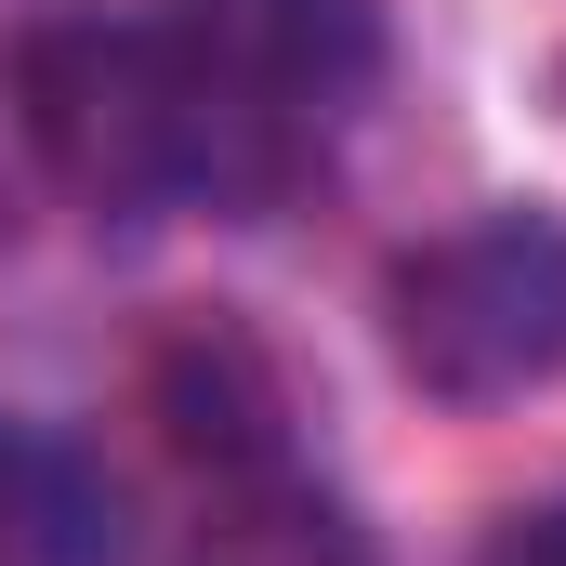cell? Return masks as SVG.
Returning <instances> with one entry per match:
<instances>
[{
	"instance_id": "obj_1",
	"label": "cell",
	"mask_w": 566,
	"mask_h": 566,
	"mask_svg": "<svg viewBox=\"0 0 566 566\" xmlns=\"http://www.w3.org/2000/svg\"><path fill=\"white\" fill-rule=\"evenodd\" d=\"M145 27L198 93L211 211H277L382 93V0H158Z\"/></svg>"
},
{
	"instance_id": "obj_2",
	"label": "cell",
	"mask_w": 566,
	"mask_h": 566,
	"mask_svg": "<svg viewBox=\"0 0 566 566\" xmlns=\"http://www.w3.org/2000/svg\"><path fill=\"white\" fill-rule=\"evenodd\" d=\"M382 356L434 409H514L566 382V211H474L382 277Z\"/></svg>"
},
{
	"instance_id": "obj_3",
	"label": "cell",
	"mask_w": 566,
	"mask_h": 566,
	"mask_svg": "<svg viewBox=\"0 0 566 566\" xmlns=\"http://www.w3.org/2000/svg\"><path fill=\"white\" fill-rule=\"evenodd\" d=\"M13 106H27V145L40 171L106 211V224H145V211H185L211 198V145H198V93L171 66V40L145 13H53L13 66Z\"/></svg>"
},
{
	"instance_id": "obj_4",
	"label": "cell",
	"mask_w": 566,
	"mask_h": 566,
	"mask_svg": "<svg viewBox=\"0 0 566 566\" xmlns=\"http://www.w3.org/2000/svg\"><path fill=\"white\" fill-rule=\"evenodd\" d=\"M145 409H158L171 461H185L198 488L277 474L290 461V382H277V356H264L238 316H185V329L158 343V369H145Z\"/></svg>"
},
{
	"instance_id": "obj_5",
	"label": "cell",
	"mask_w": 566,
	"mask_h": 566,
	"mask_svg": "<svg viewBox=\"0 0 566 566\" xmlns=\"http://www.w3.org/2000/svg\"><path fill=\"white\" fill-rule=\"evenodd\" d=\"M171 566H382L369 554V527L316 488V474H224L211 501H198V527H185V554Z\"/></svg>"
},
{
	"instance_id": "obj_6",
	"label": "cell",
	"mask_w": 566,
	"mask_h": 566,
	"mask_svg": "<svg viewBox=\"0 0 566 566\" xmlns=\"http://www.w3.org/2000/svg\"><path fill=\"white\" fill-rule=\"evenodd\" d=\"M0 566H106V501L66 448L0 434Z\"/></svg>"
}]
</instances>
